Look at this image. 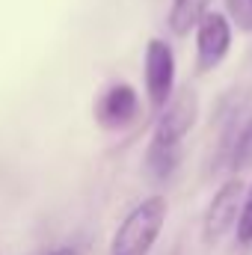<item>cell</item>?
Wrapping results in <instances>:
<instances>
[{"label":"cell","instance_id":"6da1fadb","mask_svg":"<svg viewBox=\"0 0 252 255\" xmlns=\"http://www.w3.org/2000/svg\"><path fill=\"white\" fill-rule=\"evenodd\" d=\"M166 211H169V205L163 196L142 199L119 223L113 244H110V255H148L151 247L157 244L160 232H163Z\"/></svg>","mask_w":252,"mask_h":255},{"label":"cell","instance_id":"7a4b0ae2","mask_svg":"<svg viewBox=\"0 0 252 255\" xmlns=\"http://www.w3.org/2000/svg\"><path fill=\"white\" fill-rule=\"evenodd\" d=\"M175 89V54L166 42L151 39L145 48V92L154 110H163Z\"/></svg>","mask_w":252,"mask_h":255},{"label":"cell","instance_id":"3957f363","mask_svg":"<svg viewBox=\"0 0 252 255\" xmlns=\"http://www.w3.org/2000/svg\"><path fill=\"white\" fill-rule=\"evenodd\" d=\"M244 181L241 178H229L220 190L214 193L208 211H205V226H202V235L208 244H217L232 226H238V217H241V205H244Z\"/></svg>","mask_w":252,"mask_h":255},{"label":"cell","instance_id":"277c9868","mask_svg":"<svg viewBox=\"0 0 252 255\" xmlns=\"http://www.w3.org/2000/svg\"><path fill=\"white\" fill-rule=\"evenodd\" d=\"M232 48V24L223 12H208L196 27V68L211 71Z\"/></svg>","mask_w":252,"mask_h":255},{"label":"cell","instance_id":"5b68a950","mask_svg":"<svg viewBox=\"0 0 252 255\" xmlns=\"http://www.w3.org/2000/svg\"><path fill=\"white\" fill-rule=\"evenodd\" d=\"M199 116V98L193 89L178 92L175 98H169V104L160 110V119L154 128V142H166V145H181V139L187 136Z\"/></svg>","mask_w":252,"mask_h":255},{"label":"cell","instance_id":"8992f818","mask_svg":"<svg viewBox=\"0 0 252 255\" xmlns=\"http://www.w3.org/2000/svg\"><path fill=\"white\" fill-rule=\"evenodd\" d=\"M136 116H139V95L130 83L110 86L95 104V119L107 130H122V128L133 125Z\"/></svg>","mask_w":252,"mask_h":255},{"label":"cell","instance_id":"52a82bcc","mask_svg":"<svg viewBox=\"0 0 252 255\" xmlns=\"http://www.w3.org/2000/svg\"><path fill=\"white\" fill-rule=\"evenodd\" d=\"M211 0H172L169 6V27L175 36H187L199 27V21L208 15Z\"/></svg>","mask_w":252,"mask_h":255},{"label":"cell","instance_id":"ba28073f","mask_svg":"<svg viewBox=\"0 0 252 255\" xmlns=\"http://www.w3.org/2000/svg\"><path fill=\"white\" fill-rule=\"evenodd\" d=\"M178 163H181V145H166V142L151 139L148 154H145V166L157 181H166L178 169Z\"/></svg>","mask_w":252,"mask_h":255},{"label":"cell","instance_id":"9c48e42d","mask_svg":"<svg viewBox=\"0 0 252 255\" xmlns=\"http://www.w3.org/2000/svg\"><path fill=\"white\" fill-rule=\"evenodd\" d=\"M232 169H235V172L252 169V119L244 125V130H241L238 139H235V148H232Z\"/></svg>","mask_w":252,"mask_h":255},{"label":"cell","instance_id":"30bf717a","mask_svg":"<svg viewBox=\"0 0 252 255\" xmlns=\"http://www.w3.org/2000/svg\"><path fill=\"white\" fill-rule=\"evenodd\" d=\"M238 244L241 247L252 244V184L244 193V205H241V217H238Z\"/></svg>","mask_w":252,"mask_h":255},{"label":"cell","instance_id":"8fae6325","mask_svg":"<svg viewBox=\"0 0 252 255\" xmlns=\"http://www.w3.org/2000/svg\"><path fill=\"white\" fill-rule=\"evenodd\" d=\"M226 6L241 30H252V0H226Z\"/></svg>","mask_w":252,"mask_h":255},{"label":"cell","instance_id":"7c38bea8","mask_svg":"<svg viewBox=\"0 0 252 255\" xmlns=\"http://www.w3.org/2000/svg\"><path fill=\"white\" fill-rule=\"evenodd\" d=\"M48 255H77L74 250H68V247H63V250H54V253H48Z\"/></svg>","mask_w":252,"mask_h":255}]
</instances>
